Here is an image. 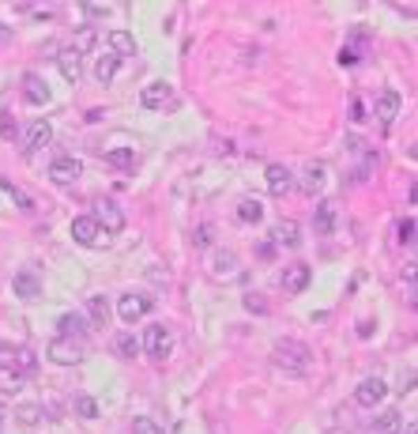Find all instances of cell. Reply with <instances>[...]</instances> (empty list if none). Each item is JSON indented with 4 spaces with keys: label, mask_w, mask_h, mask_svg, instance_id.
I'll return each mask as SVG.
<instances>
[{
    "label": "cell",
    "mask_w": 418,
    "mask_h": 434,
    "mask_svg": "<svg viewBox=\"0 0 418 434\" xmlns=\"http://www.w3.org/2000/svg\"><path fill=\"white\" fill-rule=\"evenodd\" d=\"M272 355H275V366H283V371H291V374H305L309 363H313V352L305 344H298V340H279Z\"/></svg>",
    "instance_id": "6da1fadb"
},
{
    "label": "cell",
    "mask_w": 418,
    "mask_h": 434,
    "mask_svg": "<svg viewBox=\"0 0 418 434\" xmlns=\"http://www.w3.org/2000/svg\"><path fill=\"white\" fill-rule=\"evenodd\" d=\"M91 219H95V227L102 234H121V230H125V211H121L114 200H98Z\"/></svg>",
    "instance_id": "7a4b0ae2"
},
{
    "label": "cell",
    "mask_w": 418,
    "mask_h": 434,
    "mask_svg": "<svg viewBox=\"0 0 418 434\" xmlns=\"http://www.w3.org/2000/svg\"><path fill=\"white\" fill-rule=\"evenodd\" d=\"M399 110H403V95L399 91H380L377 95V103H373V117H377V125L380 128H392V121L399 117Z\"/></svg>",
    "instance_id": "3957f363"
},
{
    "label": "cell",
    "mask_w": 418,
    "mask_h": 434,
    "mask_svg": "<svg viewBox=\"0 0 418 434\" xmlns=\"http://www.w3.org/2000/svg\"><path fill=\"white\" fill-rule=\"evenodd\" d=\"M155 306V299H147V294H121L117 299V317L125 321V325H136L139 317H147Z\"/></svg>",
    "instance_id": "277c9868"
},
{
    "label": "cell",
    "mask_w": 418,
    "mask_h": 434,
    "mask_svg": "<svg viewBox=\"0 0 418 434\" xmlns=\"http://www.w3.org/2000/svg\"><path fill=\"white\" fill-rule=\"evenodd\" d=\"M139 103L147 110H178V95H173L170 83H151V87L139 91Z\"/></svg>",
    "instance_id": "5b68a950"
},
{
    "label": "cell",
    "mask_w": 418,
    "mask_h": 434,
    "mask_svg": "<svg viewBox=\"0 0 418 434\" xmlns=\"http://www.w3.org/2000/svg\"><path fill=\"white\" fill-rule=\"evenodd\" d=\"M45 355H49L57 366H76L79 359H83V344H79V340H64V336H57L49 347H45Z\"/></svg>",
    "instance_id": "8992f818"
},
{
    "label": "cell",
    "mask_w": 418,
    "mask_h": 434,
    "mask_svg": "<svg viewBox=\"0 0 418 434\" xmlns=\"http://www.w3.org/2000/svg\"><path fill=\"white\" fill-rule=\"evenodd\" d=\"M144 352L151 355V359H166L173 352V336H170V329L166 325H151L144 332Z\"/></svg>",
    "instance_id": "52a82bcc"
},
{
    "label": "cell",
    "mask_w": 418,
    "mask_h": 434,
    "mask_svg": "<svg viewBox=\"0 0 418 434\" xmlns=\"http://www.w3.org/2000/svg\"><path fill=\"white\" fill-rule=\"evenodd\" d=\"M264 186H268V193H272V197H286V193L294 189V174L286 170L283 163H272L264 170Z\"/></svg>",
    "instance_id": "ba28073f"
},
{
    "label": "cell",
    "mask_w": 418,
    "mask_h": 434,
    "mask_svg": "<svg viewBox=\"0 0 418 434\" xmlns=\"http://www.w3.org/2000/svg\"><path fill=\"white\" fill-rule=\"evenodd\" d=\"M79 174H83V163L72 159V155H61V159H53V166H49V178L57 181V186H76Z\"/></svg>",
    "instance_id": "9c48e42d"
},
{
    "label": "cell",
    "mask_w": 418,
    "mask_h": 434,
    "mask_svg": "<svg viewBox=\"0 0 418 434\" xmlns=\"http://www.w3.org/2000/svg\"><path fill=\"white\" fill-rule=\"evenodd\" d=\"M72 238H76L79 246H98V242H106V234L95 227V219H91V216H76V219H72Z\"/></svg>",
    "instance_id": "30bf717a"
},
{
    "label": "cell",
    "mask_w": 418,
    "mask_h": 434,
    "mask_svg": "<svg viewBox=\"0 0 418 434\" xmlns=\"http://www.w3.org/2000/svg\"><path fill=\"white\" fill-rule=\"evenodd\" d=\"M12 291L20 294L23 302H34V299H42V280H38V276H34L31 269H23V272H15Z\"/></svg>",
    "instance_id": "8fae6325"
},
{
    "label": "cell",
    "mask_w": 418,
    "mask_h": 434,
    "mask_svg": "<svg viewBox=\"0 0 418 434\" xmlns=\"http://www.w3.org/2000/svg\"><path fill=\"white\" fill-rule=\"evenodd\" d=\"M309 276H313L309 264H291V269H283V291L286 294H302L305 287H309Z\"/></svg>",
    "instance_id": "7c38bea8"
},
{
    "label": "cell",
    "mask_w": 418,
    "mask_h": 434,
    "mask_svg": "<svg viewBox=\"0 0 418 434\" xmlns=\"http://www.w3.org/2000/svg\"><path fill=\"white\" fill-rule=\"evenodd\" d=\"M385 393L388 389H385V382H380V377H366V382L355 389V401L362 404V408H373V404L385 401Z\"/></svg>",
    "instance_id": "4fadbf2b"
},
{
    "label": "cell",
    "mask_w": 418,
    "mask_h": 434,
    "mask_svg": "<svg viewBox=\"0 0 418 434\" xmlns=\"http://www.w3.org/2000/svg\"><path fill=\"white\" fill-rule=\"evenodd\" d=\"M23 98L31 106H45V103H49V87H45V80L34 76V72H26V76H23Z\"/></svg>",
    "instance_id": "5bb4252c"
},
{
    "label": "cell",
    "mask_w": 418,
    "mask_h": 434,
    "mask_svg": "<svg viewBox=\"0 0 418 434\" xmlns=\"http://www.w3.org/2000/svg\"><path fill=\"white\" fill-rule=\"evenodd\" d=\"M57 68H61V76L68 80V83H79V76H83V57L64 45V50L57 53Z\"/></svg>",
    "instance_id": "9a60e30c"
},
{
    "label": "cell",
    "mask_w": 418,
    "mask_h": 434,
    "mask_svg": "<svg viewBox=\"0 0 418 434\" xmlns=\"http://www.w3.org/2000/svg\"><path fill=\"white\" fill-rule=\"evenodd\" d=\"M57 329H61V336L64 340H87V317L83 313H64V317L57 321Z\"/></svg>",
    "instance_id": "2e32d148"
},
{
    "label": "cell",
    "mask_w": 418,
    "mask_h": 434,
    "mask_svg": "<svg viewBox=\"0 0 418 434\" xmlns=\"http://www.w3.org/2000/svg\"><path fill=\"white\" fill-rule=\"evenodd\" d=\"M302 230H298V223H294V219H279L275 223V230H272V246H286V249H294L302 242Z\"/></svg>",
    "instance_id": "e0dca14e"
},
{
    "label": "cell",
    "mask_w": 418,
    "mask_h": 434,
    "mask_svg": "<svg viewBox=\"0 0 418 434\" xmlns=\"http://www.w3.org/2000/svg\"><path fill=\"white\" fill-rule=\"evenodd\" d=\"M49 140H53V125L45 121V117H38V121L26 128V140L23 144H26V151H38V147H45Z\"/></svg>",
    "instance_id": "ac0fdd59"
},
{
    "label": "cell",
    "mask_w": 418,
    "mask_h": 434,
    "mask_svg": "<svg viewBox=\"0 0 418 434\" xmlns=\"http://www.w3.org/2000/svg\"><path fill=\"white\" fill-rule=\"evenodd\" d=\"M324 181H328V166H324V163H309V166H305V174H302V189L309 193V197L324 189Z\"/></svg>",
    "instance_id": "d6986e66"
},
{
    "label": "cell",
    "mask_w": 418,
    "mask_h": 434,
    "mask_svg": "<svg viewBox=\"0 0 418 434\" xmlns=\"http://www.w3.org/2000/svg\"><path fill=\"white\" fill-rule=\"evenodd\" d=\"M23 382H26V377L15 371L12 363H0V393H4V396H15L23 389Z\"/></svg>",
    "instance_id": "ffe728a7"
},
{
    "label": "cell",
    "mask_w": 418,
    "mask_h": 434,
    "mask_svg": "<svg viewBox=\"0 0 418 434\" xmlns=\"http://www.w3.org/2000/svg\"><path fill=\"white\" fill-rule=\"evenodd\" d=\"M106 321H109V302L102 299V294L87 299V325L91 329H106Z\"/></svg>",
    "instance_id": "44dd1931"
},
{
    "label": "cell",
    "mask_w": 418,
    "mask_h": 434,
    "mask_svg": "<svg viewBox=\"0 0 418 434\" xmlns=\"http://www.w3.org/2000/svg\"><path fill=\"white\" fill-rule=\"evenodd\" d=\"M109 53H114L117 61L132 57V53H136V42H132V34H128V31H109Z\"/></svg>",
    "instance_id": "7402d4cb"
},
{
    "label": "cell",
    "mask_w": 418,
    "mask_h": 434,
    "mask_svg": "<svg viewBox=\"0 0 418 434\" xmlns=\"http://www.w3.org/2000/svg\"><path fill=\"white\" fill-rule=\"evenodd\" d=\"M95 42H98V27H79V31L72 34V45H68V50L83 57V53H91V50H95Z\"/></svg>",
    "instance_id": "603a6c76"
},
{
    "label": "cell",
    "mask_w": 418,
    "mask_h": 434,
    "mask_svg": "<svg viewBox=\"0 0 418 434\" xmlns=\"http://www.w3.org/2000/svg\"><path fill=\"white\" fill-rule=\"evenodd\" d=\"M313 230H317V234H332V230H336V208H332L328 200H320V204H317V216H313Z\"/></svg>",
    "instance_id": "cb8c5ba5"
},
{
    "label": "cell",
    "mask_w": 418,
    "mask_h": 434,
    "mask_svg": "<svg viewBox=\"0 0 418 434\" xmlns=\"http://www.w3.org/2000/svg\"><path fill=\"white\" fill-rule=\"evenodd\" d=\"M238 219L241 223H260V219H264V204H260L256 197H241L238 200Z\"/></svg>",
    "instance_id": "d4e9b609"
},
{
    "label": "cell",
    "mask_w": 418,
    "mask_h": 434,
    "mask_svg": "<svg viewBox=\"0 0 418 434\" xmlns=\"http://www.w3.org/2000/svg\"><path fill=\"white\" fill-rule=\"evenodd\" d=\"M117 68H121V61L114 57V53H102V57L95 61V80L102 83V87H106V83L117 76Z\"/></svg>",
    "instance_id": "484cf974"
},
{
    "label": "cell",
    "mask_w": 418,
    "mask_h": 434,
    "mask_svg": "<svg viewBox=\"0 0 418 434\" xmlns=\"http://www.w3.org/2000/svg\"><path fill=\"white\" fill-rule=\"evenodd\" d=\"M399 431H403V412L388 408L377 415V434H399Z\"/></svg>",
    "instance_id": "4316f807"
},
{
    "label": "cell",
    "mask_w": 418,
    "mask_h": 434,
    "mask_svg": "<svg viewBox=\"0 0 418 434\" xmlns=\"http://www.w3.org/2000/svg\"><path fill=\"white\" fill-rule=\"evenodd\" d=\"M109 166H117V170H132V163H136V155H132V147H109L106 155H102Z\"/></svg>",
    "instance_id": "83f0119b"
},
{
    "label": "cell",
    "mask_w": 418,
    "mask_h": 434,
    "mask_svg": "<svg viewBox=\"0 0 418 434\" xmlns=\"http://www.w3.org/2000/svg\"><path fill=\"white\" fill-rule=\"evenodd\" d=\"M12 366H15L23 377H31L34 371H38V355H34L31 347H20V352H15V359H12Z\"/></svg>",
    "instance_id": "f1b7e54d"
},
{
    "label": "cell",
    "mask_w": 418,
    "mask_h": 434,
    "mask_svg": "<svg viewBox=\"0 0 418 434\" xmlns=\"http://www.w3.org/2000/svg\"><path fill=\"white\" fill-rule=\"evenodd\" d=\"M72 412H76L79 419H98V401L87 396V393H79L76 401H72Z\"/></svg>",
    "instance_id": "f546056e"
},
{
    "label": "cell",
    "mask_w": 418,
    "mask_h": 434,
    "mask_svg": "<svg viewBox=\"0 0 418 434\" xmlns=\"http://www.w3.org/2000/svg\"><path fill=\"white\" fill-rule=\"evenodd\" d=\"M117 355L121 359H136L139 355V340L132 336V332H121L117 336Z\"/></svg>",
    "instance_id": "4dcf8cb0"
},
{
    "label": "cell",
    "mask_w": 418,
    "mask_h": 434,
    "mask_svg": "<svg viewBox=\"0 0 418 434\" xmlns=\"http://www.w3.org/2000/svg\"><path fill=\"white\" fill-rule=\"evenodd\" d=\"M211 264H215V272H219V276H230V272L238 269V257L230 253V249H219V253H215V261H211Z\"/></svg>",
    "instance_id": "1f68e13d"
},
{
    "label": "cell",
    "mask_w": 418,
    "mask_h": 434,
    "mask_svg": "<svg viewBox=\"0 0 418 434\" xmlns=\"http://www.w3.org/2000/svg\"><path fill=\"white\" fill-rule=\"evenodd\" d=\"M0 189H4V193H8V197H12V200H15V204H20L23 211H34V200H31V197H26V193H23V189H15V186H12V181H0Z\"/></svg>",
    "instance_id": "d6a6232c"
},
{
    "label": "cell",
    "mask_w": 418,
    "mask_h": 434,
    "mask_svg": "<svg viewBox=\"0 0 418 434\" xmlns=\"http://www.w3.org/2000/svg\"><path fill=\"white\" fill-rule=\"evenodd\" d=\"M42 415H45V412L38 408V404H23V408H20V412H15V419H20V423H23V427H34V423H38V419H42Z\"/></svg>",
    "instance_id": "836d02e7"
},
{
    "label": "cell",
    "mask_w": 418,
    "mask_h": 434,
    "mask_svg": "<svg viewBox=\"0 0 418 434\" xmlns=\"http://www.w3.org/2000/svg\"><path fill=\"white\" fill-rule=\"evenodd\" d=\"M211 234H215V227H211V223H200L196 230H192V246H196V249H208V246H211Z\"/></svg>",
    "instance_id": "e575fe53"
},
{
    "label": "cell",
    "mask_w": 418,
    "mask_h": 434,
    "mask_svg": "<svg viewBox=\"0 0 418 434\" xmlns=\"http://www.w3.org/2000/svg\"><path fill=\"white\" fill-rule=\"evenodd\" d=\"M132 434H162V427L155 419H147V415H136V419H132Z\"/></svg>",
    "instance_id": "d590c367"
},
{
    "label": "cell",
    "mask_w": 418,
    "mask_h": 434,
    "mask_svg": "<svg viewBox=\"0 0 418 434\" xmlns=\"http://www.w3.org/2000/svg\"><path fill=\"white\" fill-rule=\"evenodd\" d=\"M396 242L399 246H411L415 242V219H403V223L396 227Z\"/></svg>",
    "instance_id": "8d00e7d4"
},
{
    "label": "cell",
    "mask_w": 418,
    "mask_h": 434,
    "mask_svg": "<svg viewBox=\"0 0 418 434\" xmlns=\"http://www.w3.org/2000/svg\"><path fill=\"white\" fill-rule=\"evenodd\" d=\"M83 12H87L91 20H102V15H109V4H83Z\"/></svg>",
    "instance_id": "74e56055"
},
{
    "label": "cell",
    "mask_w": 418,
    "mask_h": 434,
    "mask_svg": "<svg viewBox=\"0 0 418 434\" xmlns=\"http://www.w3.org/2000/svg\"><path fill=\"white\" fill-rule=\"evenodd\" d=\"M245 306H249V310H260V313H264V302H260V294H253V299H249Z\"/></svg>",
    "instance_id": "f35d334b"
},
{
    "label": "cell",
    "mask_w": 418,
    "mask_h": 434,
    "mask_svg": "<svg viewBox=\"0 0 418 434\" xmlns=\"http://www.w3.org/2000/svg\"><path fill=\"white\" fill-rule=\"evenodd\" d=\"M8 38H12V31H8L4 23H0V42H8Z\"/></svg>",
    "instance_id": "ab89813d"
},
{
    "label": "cell",
    "mask_w": 418,
    "mask_h": 434,
    "mask_svg": "<svg viewBox=\"0 0 418 434\" xmlns=\"http://www.w3.org/2000/svg\"><path fill=\"white\" fill-rule=\"evenodd\" d=\"M407 434H418V427H415V423H407Z\"/></svg>",
    "instance_id": "60d3db41"
},
{
    "label": "cell",
    "mask_w": 418,
    "mask_h": 434,
    "mask_svg": "<svg viewBox=\"0 0 418 434\" xmlns=\"http://www.w3.org/2000/svg\"><path fill=\"white\" fill-rule=\"evenodd\" d=\"M0 431H4V415H0Z\"/></svg>",
    "instance_id": "b9f144b4"
},
{
    "label": "cell",
    "mask_w": 418,
    "mask_h": 434,
    "mask_svg": "<svg viewBox=\"0 0 418 434\" xmlns=\"http://www.w3.org/2000/svg\"><path fill=\"white\" fill-rule=\"evenodd\" d=\"M332 434H347V431H332Z\"/></svg>",
    "instance_id": "7bdbcfd3"
}]
</instances>
